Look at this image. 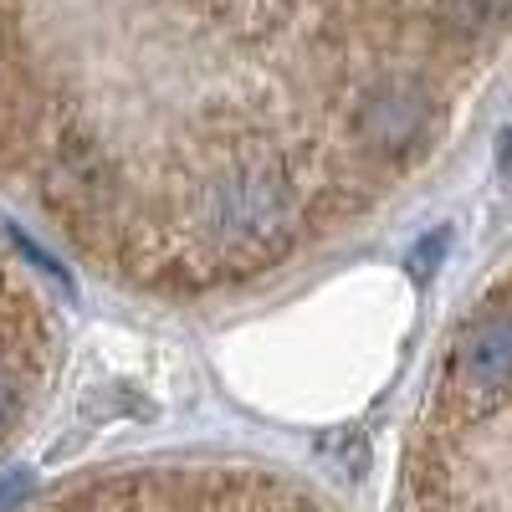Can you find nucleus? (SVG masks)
I'll list each match as a JSON object with an SVG mask.
<instances>
[{"label": "nucleus", "instance_id": "nucleus-1", "mask_svg": "<svg viewBox=\"0 0 512 512\" xmlns=\"http://www.w3.org/2000/svg\"><path fill=\"white\" fill-rule=\"evenodd\" d=\"M200 231L226 262L262 267L292 236V190L282 164L272 159H236L205 185L200 200Z\"/></svg>", "mask_w": 512, "mask_h": 512}, {"label": "nucleus", "instance_id": "nucleus-8", "mask_svg": "<svg viewBox=\"0 0 512 512\" xmlns=\"http://www.w3.org/2000/svg\"><path fill=\"white\" fill-rule=\"evenodd\" d=\"M16 415H21V395H16V384H11V374L0 369V441L11 436V425H16Z\"/></svg>", "mask_w": 512, "mask_h": 512}, {"label": "nucleus", "instance_id": "nucleus-4", "mask_svg": "<svg viewBox=\"0 0 512 512\" xmlns=\"http://www.w3.org/2000/svg\"><path fill=\"white\" fill-rule=\"evenodd\" d=\"M425 128H431V98L410 77L374 82L354 113V134L369 154H405L420 144Z\"/></svg>", "mask_w": 512, "mask_h": 512}, {"label": "nucleus", "instance_id": "nucleus-5", "mask_svg": "<svg viewBox=\"0 0 512 512\" xmlns=\"http://www.w3.org/2000/svg\"><path fill=\"white\" fill-rule=\"evenodd\" d=\"M47 190L67 205H98L113 190V159L88 139H67L47 164Z\"/></svg>", "mask_w": 512, "mask_h": 512}, {"label": "nucleus", "instance_id": "nucleus-7", "mask_svg": "<svg viewBox=\"0 0 512 512\" xmlns=\"http://www.w3.org/2000/svg\"><path fill=\"white\" fill-rule=\"evenodd\" d=\"M446 251H451V231H446V226H441V231H425V236L415 241V251H410V262H405L410 277H420V282L436 277V267L446 262Z\"/></svg>", "mask_w": 512, "mask_h": 512}, {"label": "nucleus", "instance_id": "nucleus-9", "mask_svg": "<svg viewBox=\"0 0 512 512\" xmlns=\"http://www.w3.org/2000/svg\"><path fill=\"white\" fill-rule=\"evenodd\" d=\"M497 159H502V169H507V180H512V128L502 134V144H497Z\"/></svg>", "mask_w": 512, "mask_h": 512}, {"label": "nucleus", "instance_id": "nucleus-2", "mask_svg": "<svg viewBox=\"0 0 512 512\" xmlns=\"http://www.w3.org/2000/svg\"><path fill=\"white\" fill-rule=\"evenodd\" d=\"M52 512H323V507L241 477H128L72 492Z\"/></svg>", "mask_w": 512, "mask_h": 512}, {"label": "nucleus", "instance_id": "nucleus-6", "mask_svg": "<svg viewBox=\"0 0 512 512\" xmlns=\"http://www.w3.org/2000/svg\"><path fill=\"white\" fill-rule=\"evenodd\" d=\"M512 11V0H431V16L446 36H487L492 26H502V16Z\"/></svg>", "mask_w": 512, "mask_h": 512}, {"label": "nucleus", "instance_id": "nucleus-3", "mask_svg": "<svg viewBox=\"0 0 512 512\" xmlns=\"http://www.w3.org/2000/svg\"><path fill=\"white\" fill-rule=\"evenodd\" d=\"M451 379L456 395L472 410H497L512 400V313H482L461 328L456 354H451Z\"/></svg>", "mask_w": 512, "mask_h": 512}]
</instances>
